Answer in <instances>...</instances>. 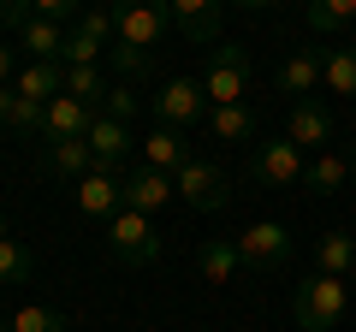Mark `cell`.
<instances>
[{
	"instance_id": "cell-1",
	"label": "cell",
	"mask_w": 356,
	"mask_h": 332,
	"mask_svg": "<svg viewBox=\"0 0 356 332\" xmlns=\"http://www.w3.org/2000/svg\"><path fill=\"white\" fill-rule=\"evenodd\" d=\"M166 24H172V0H119L113 6V72L119 77H143L154 65Z\"/></svg>"
},
{
	"instance_id": "cell-2",
	"label": "cell",
	"mask_w": 356,
	"mask_h": 332,
	"mask_svg": "<svg viewBox=\"0 0 356 332\" xmlns=\"http://www.w3.org/2000/svg\"><path fill=\"white\" fill-rule=\"evenodd\" d=\"M107 249H113V261H125V267H149V261H161V231H154L149 214L119 208V214L107 219Z\"/></svg>"
},
{
	"instance_id": "cell-3",
	"label": "cell",
	"mask_w": 356,
	"mask_h": 332,
	"mask_svg": "<svg viewBox=\"0 0 356 332\" xmlns=\"http://www.w3.org/2000/svg\"><path fill=\"white\" fill-rule=\"evenodd\" d=\"M291 315L303 332H332L344 320V279H332V273H315V279L297 285L291 297Z\"/></svg>"
},
{
	"instance_id": "cell-4",
	"label": "cell",
	"mask_w": 356,
	"mask_h": 332,
	"mask_svg": "<svg viewBox=\"0 0 356 332\" xmlns=\"http://www.w3.org/2000/svg\"><path fill=\"white\" fill-rule=\"evenodd\" d=\"M303 172H309V160H303V149H297L291 137L255 142V154H250V179L261 184V190H291V184H303Z\"/></svg>"
},
{
	"instance_id": "cell-5",
	"label": "cell",
	"mask_w": 356,
	"mask_h": 332,
	"mask_svg": "<svg viewBox=\"0 0 356 332\" xmlns=\"http://www.w3.org/2000/svg\"><path fill=\"white\" fill-rule=\"evenodd\" d=\"M202 95L208 107H238L243 95H250V53L243 48H214V60H208V77H202Z\"/></svg>"
},
{
	"instance_id": "cell-6",
	"label": "cell",
	"mask_w": 356,
	"mask_h": 332,
	"mask_svg": "<svg viewBox=\"0 0 356 332\" xmlns=\"http://www.w3.org/2000/svg\"><path fill=\"white\" fill-rule=\"evenodd\" d=\"M291 249H297V238L280 226V219H255L250 231H238V256H243V267L280 273L285 261H291Z\"/></svg>"
},
{
	"instance_id": "cell-7",
	"label": "cell",
	"mask_w": 356,
	"mask_h": 332,
	"mask_svg": "<svg viewBox=\"0 0 356 332\" xmlns=\"http://www.w3.org/2000/svg\"><path fill=\"white\" fill-rule=\"evenodd\" d=\"M285 137H291L303 154H327V142L339 137V119H332V107H327V101L303 95V101H291V119H285Z\"/></svg>"
},
{
	"instance_id": "cell-8",
	"label": "cell",
	"mask_w": 356,
	"mask_h": 332,
	"mask_svg": "<svg viewBox=\"0 0 356 332\" xmlns=\"http://www.w3.org/2000/svg\"><path fill=\"white\" fill-rule=\"evenodd\" d=\"M172 190H178V202L184 208H208V214H214V208H226V172H220L214 160H191V166H178L172 172Z\"/></svg>"
},
{
	"instance_id": "cell-9",
	"label": "cell",
	"mask_w": 356,
	"mask_h": 332,
	"mask_svg": "<svg viewBox=\"0 0 356 332\" xmlns=\"http://www.w3.org/2000/svg\"><path fill=\"white\" fill-rule=\"evenodd\" d=\"M102 53H113V13L89 6V13H77V30L65 36V60L60 65H95Z\"/></svg>"
},
{
	"instance_id": "cell-10",
	"label": "cell",
	"mask_w": 356,
	"mask_h": 332,
	"mask_svg": "<svg viewBox=\"0 0 356 332\" xmlns=\"http://www.w3.org/2000/svg\"><path fill=\"white\" fill-rule=\"evenodd\" d=\"M202 107H208V95H202V83H196V77H172V83H166L161 95H154V119H161V125H196V119H202Z\"/></svg>"
},
{
	"instance_id": "cell-11",
	"label": "cell",
	"mask_w": 356,
	"mask_h": 332,
	"mask_svg": "<svg viewBox=\"0 0 356 332\" xmlns=\"http://www.w3.org/2000/svg\"><path fill=\"white\" fill-rule=\"evenodd\" d=\"M89 125H95V107H89V101H77V95H54L48 119H42V137H48V142H83Z\"/></svg>"
},
{
	"instance_id": "cell-12",
	"label": "cell",
	"mask_w": 356,
	"mask_h": 332,
	"mask_svg": "<svg viewBox=\"0 0 356 332\" xmlns=\"http://www.w3.org/2000/svg\"><path fill=\"white\" fill-rule=\"evenodd\" d=\"M77 208H83L89 219H113L119 208H125V179H119V172H102V166L83 172V179H77Z\"/></svg>"
},
{
	"instance_id": "cell-13",
	"label": "cell",
	"mask_w": 356,
	"mask_h": 332,
	"mask_svg": "<svg viewBox=\"0 0 356 332\" xmlns=\"http://www.w3.org/2000/svg\"><path fill=\"white\" fill-rule=\"evenodd\" d=\"M166 202H178V190H172V172H154V166H137L125 179V208H137V214H161Z\"/></svg>"
},
{
	"instance_id": "cell-14",
	"label": "cell",
	"mask_w": 356,
	"mask_h": 332,
	"mask_svg": "<svg viewBox=\"0 0 356 332\" xmlns=\"http://www.w3.org/2000/svg\"><path fill=\"white\" fill-rule=\"evenodd\" d=\"M89 154H95V166L102 172H119V160L131 154V125H119V119H107V113H95V125H89Z\"/></svg>"
},
{
	"instance_id": "cell-15",
	"label": "cell",
	"mask_w": 356,
	"mask_h": 332,
	"mask_svg": "<svg viewBox=\"0 0 356 332\" xmlns=\"http://www.w3.org/2000/svg\"><path fill=\"white\" fill-rule=\"evenodd\" d=\"M220 6L226 0H172V24L184 30V42H220Z\"/></svg>"
},
{
	"instance_id": "cell-16",
	"label": "cell",
	"mask_w": 356,
	"mask_h": 332,
	"mask_svg": "<svg viewBox=\"0 0 356 332\" xmlns=\"http://www.w3.org/2000/svg\"><path fill=\"white\" fill-rule=\"evenodd\" d=\"M191 142H184V131L178 125H154V137L143 142V166H154V172H178V166H191Z\"/></svg>"
},
{
	"instance_id": "cell-17",
	"label": "cell",
	"mask_w": 356,
	"mask_h": 332,
	"mask_svg": "<svg viewBox=\"0 0 356 332\" xmlns=\"http://www.w3.org/2000/svg\"><path fill=\"white\" fill-rule=\"evenodd\" d=\"M13 90L24 95V101H54V95H65V65L60 60H30L24 72L13 77Z\"/></svg>"
},
{
	"instance_id": "cell-18",
	"label": "cell",
	"mask_w": 356,
	"mask_h": 332,
	"mask_svg": "<svg viewBox=\"0 0 356 332\" xmlns=\"http://www.w3.org/2000/svg\"><path fill=\"white\" fill-rule=\"evenodd\" d=\"M65 36H72V30H60L54 18H30V24H18V48H24L30 60H65Z\"/></svg>"
},
{
	"instance_id": "cell-19",
	"label": "cell",
	"mask_w": 356,
	"mask_h": 332,
	"mask_svg": "<svg viewBox=\"0 0 356 332\" xmlns=\"http://www.w3.org/2000/svg\"><path fill=\"white\" fill-rule=\"evenodd\" d=\"M321 60H327V53L303 48V53H291V60L280 65V90L291 95V101H303V95H315V83H321Z\"/></svg>"
},
{
	"instance_id": "cell-20",
	"label": "cell",
	"mask_w": 356,
	"mask_h": 332,
	"mask_svg": "<svg viewBox=\"0 0 356 332\" xmlns=\"http://www.w3.org/2000/svg\"><path fill=\"white\" fill-rule=\"evenodd\" d=\"M196 267H202V285H226L232 273L243 267L238 238H208V243H202V256H196Z\"/></svg>"
},
{
	"instance_id": "cell-21",
	"label": "cell",
	"mask_w": 356,
	"mask_h": 332,
	"mask_svg": "<svg viewBox=\"0 0 356 332\" xmlns=\"http://www.w3.org/2000/svg\"><path fill=\"white\" fill-rule=\"evenodd\" d=\"M42 172L83 179V172H95V154H89V142H48V149H42Z\"/></svg>"
},
{
	"instance_id": "cell-22",
	"label": "cell",
	"mask_w": 356,
	"mask_h": 332,
	"mask_svg": "<svg viewBox=\"0 0 356 332\" xmlns=\"http://www.w3.org/2000/svg\"><path fill=\"white\" fill-rule=\"evenodd\" d=\"M344 184H350V160H344V154H315L309 172H303V190H315V196H332V190H344Z\"/></svg>"
},
{
	"instance_id": "cell-23",
	"label": "cell",
	"mask_w": 356,
	"mask_h": 332,
	"mask_svg": "<svg viewBox=\"0 0 356 332\" xmlns=\"http://www.w3.org/2000/svg\"><path fill=\"white\" fill-rule=\"evenodd\" d=\"M208 131H214L220 142H250L255 137V107H208Z\"/></svg>"
},
{
	"instance_id": "cell-24",
	"label": "cell",
	"mask_w": 356,
	"mask_h": 332,
	"mask_svg": "<svg viewBox=\"0 0 356 332\" xmlns=\"http://www.w3.org/2000/svg\"><path fill=\"white\" fill-rule=\"evenodd\" d=\"M315 261H321V273L344 279V273L356 267V238H350V231H327V238L315 243Z\"/></svg>"
},
{
	"instance_id": "cell-25",
	"label": "cell",
	"mask_w": 356,
	"mask_h": 332,
	"mask_svg": "<svg viewBox=\"0 0 356 332\" xmlns=\"http://www.w3.org/2000/svg\"><path fill=\"white\" fill-rule=\"evenodd\" d=\"M321 83H327V95H356V48H327Z\"/></svg>"
},
{
	"instance_id": "cell-26",
	"label": "cell",
	"mask_w": 356,
	"mask_h": 332,
	"mask_svg": "<svg viewBox=\"0 0 356 332\" xmlns=\"http://www.w3.org/2000/svg\"><path fill=\"white\" fill-rule=\"evenodd\" d=\"M309 30H321V36H332V30H344L356 18V0H309Z\"/></svg>"
},
{
	"instance_id": "cell-27",
	"label": "cell",
	"mask_w": 356,
	"mask_h": 332,
	"mask_svg": "<svg viewBox=\"0 0 356 332\" xmlns=\"http://www.w3.org/2000/svg\"><path fill=\"white\" fill-rule=\"evenodd\" d=\"M65 95H77V101H102L107 95V77H102V65H65Z\"/></svg>"
},
{
	"instance_id": "cell-28",
	"label": "cell",
	"mask_w": 356,
	"mask_h": 332,
	"mask_svg": "<svg viewBox=\"0 0 356 332\" xmlns=\"http://www.w3.org/2000/svg\"><path fill=\"white\" fill-rule=\"evenodd\" d=\"M30 267H36V256H30L18 238H0V285H24Z\"/></svg>"
},
{
	"instance_id": "cell-29",
	"label": "cell",
	"mask_w": 356,
	"mask_h": 332,
	"mask_svg": "<svg viewBox=\"0 0 356 332\" xmlns=\"http://www.w3.org/2000/svg\"><path fill=\"white\" fill-rule=\"evenodd\" d=\"M6 332H65V315L48 308V303H30V308H18V315L6 320Z\"/></svg>"
},
{
	"instance_id": "cell-30",
	"label": "cell",
	"mask_w": 356,
	"mask_h": 332,
	"mask_svg": "<svg viewBox=\"0 0 356 332\" xmlns=\"http://www.w3.org/2000/svg\"><path fill=\"white\" fill-rule=\"evenodd\" d=\"M42 119H48V101H24V95H18V107H13V131L42 137Z\"/></svg>"
},
{
	"instance_id": "cell-31",
	"label": "cell",
	"mask_w": 356,
	"mask_h": 332,
	"mask_svg": "<svg viewBox=\"0 0 356 332\" xmlns=\"http://www.w3.org/2000/svg\"><path fill=\"white\" fill-rule=\"evenodd\" d=\"M137 90H107V119H119V125H131L137 119Z\"/></svg>"
},
{
	"instance_id": "cell-32",
	"label": "cell",
	"mask_w": 356,
	"mask_h": 332,
	"mask_svg": "<svg viewBox=\"0 0 356 332\" xmlns=\"http://www.w3.org/2000/svg\"><path fill=\"white\" fill-rule=\"evenodd\" d=\"M72 13H83V0H30V18H72Z\"/></svg>"
},
{
	"instance_id": "cell-33",
	"label": "cell",
	"mask_w": 356,
	"mask_h": 332,
	"mask_svg": "<svg viewBox=\"0 0 356 332\" xmlns=\"http://www.w3.org/2000/svg\"><path fill=\"white\" fill-rule=\"evenodd\" d=\"M0 24H30V0H0Z\"/></svg>"
},
{
	"instance_id": "cell-34",
	"label": "cell",
	"mask_w": 356,
	"mask_h": 332,
	"mask_svg": "<svg viewBox=\"0 0 356 332\" xmlns=\"http://www.w3.org/2000/svg\"><path fill=\"white\" fill-rule=\"evenodd\" d=\"M13 107H18V90H13V83H0V125H13Z\"/></svg>"
},
{
	"instance_id": "cell-35",
	"label": "cell",
	"mask_w": 356,
	"mask_h": 332,
	"mask_svg": "<svg viewBox=\"0 0 356 332\" xmlns=\"http://www.w3.org/2000/svg\"><path fill=\"white\" fill-rule=\"evenodd\" d=\"M13 77V48H0V83Z\"/></svg>"
},
{
	"instance_id": "cell-36",
	"label": "cell",
	"mask_w": 356,
	"mask_h": 332,
	"mask_svg": "<svg viewBox=\"0 0 356 332\" xmlns=\"http://www.w3.org/2000/svg\"><path fill=\"white\" fill-rule=\"evenodd\" d=\"M232 6H255V13H267V6H280V0H232Z\"/></svg>"
},
{
	"instance_id": "cell-37",
	"label": "cell",
	"mask_w": 356,
	"mask_h": 332,
	"mask_svg": "<svg viewBox=\"0 0 356 332\" xmlns=\"http://www.w3.org/2000/svg\"><path fill=\"white\" fill-rule=\"evenodd\" d=\"M0 238H13V226H6V214H0Z\"/></svg>"
},
{
	"instance_id": "cell-38",
	"label": "cell",
	"mask_w": 356,
	"mask_h": 332,
	"mask_svg": "<svg viewBox=\"0 0 356 332\" xmlns=\"http://www.w3.org/2000/svg\"><path fill=\"white\" fill-rule=\"evenodd\" d=\"M350 179H356V149H350Z\"/></svg>"
},
{
	"instance_id": "cell-39",
	"label": "cell",
	"mask_w": 356,
	"mask_h": 332,
	"mask_svg": "<svg viewBox=\"0 0 356 332\" xmlns=\"http://www.w3.org/2000/svg\"><path fill=\"white\" fill-rule=\"evenodd\" d=\"M0 332H6V320H0Z\"/></svg>"
}]
</instances>
